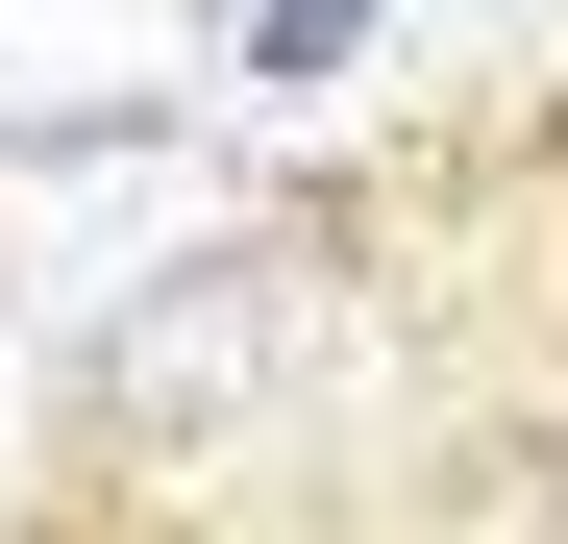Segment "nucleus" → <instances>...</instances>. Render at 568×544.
Here are the masks:
<instances>
[{
    "label": "nucleus",
    "instance_id": "f257e3e1",
    "mask_svg": "<svg viewBox=\"0 0 568 544\" xmlns=\"http://www.w3.org/2000/svg\"><path fill=\"white\" fill-rule=\"evenodd\" d=\"M100 372H124L149 421H173V396H223V372H247V298H223V272H199V298H149V322L100 346Z\"/></svg>",
    "mask_w": 568,
    "mask_h": 544
},
{
    "label": "nucleus",
    "instance_id": "f03ea898",
    "mask_svg": "<svg viewBox=\"0 0 568 544\" xmlns=\"http://www.w3.org/2000/svg\"><path fill=\"white\" fill-rule=\"evenodd\" d=\"M346 50H371V0H272V26H247V100H322Z\"/></svg>",
    "mask_w": 568,
    "mask_h": 544
}]
</instances>
